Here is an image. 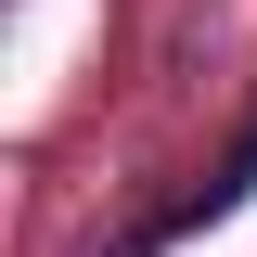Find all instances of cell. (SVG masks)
I'll use <instances>...</instances> for the list:
<instances>
[{
	"instance_id": "cell-1",
	"label": "cell",
	"mask_w": 257,
	"mask_h": 257,
	"mask_svg": "<svg viewBox=\"0 0 257 257\" xmlns=\"http://www.w3.org/2000/svg\"><path fill=\"white\" fill-rule=\"evenodd\" d=\"M244 193H257V116L231 128V155L206 167V180H193V193H167L155 219H128V231H116V244H103V257H167V244H193V231H206V219H231Z\"/></svg>"
}]
</instances>
